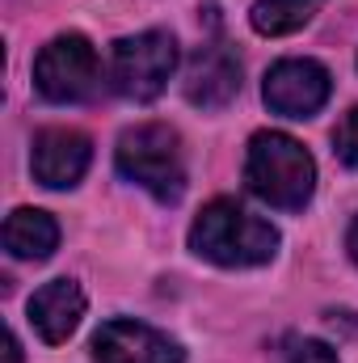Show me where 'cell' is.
Here are the masks:
<instances>
[{"instance_id": "6da1fadb", "label": "cell", "mask_w": 358, "mask_h": 363, "mask_svg": "<svg viewBox=\"0 0 358 363\" xmlns=\"http://www.w3.org/2000/svg\"><path fill=\"white\" fill-rule=\"evenodd\" d=\"M190 250L215 267H266L270 258L278 254V228L245 211L236 199H215L198 211L194 228H190Z\"/></svg>"}, {"instance_id": "7a4b0ae2", "label": "cell", "mask_w": 358, "mask_h": 363, "mask_svg": "<svg viewBox=\"0 0 358 363\" xmlns=\"http://www.w3.org/2000/svg\"><path fill=\"white\" fill-rule=\"evenodd\" d=\"M245 182L270 207L304 211L316 190V161L308 157L299 140L282 131H258L245 152Z\"/></svg>"}, {"instance_id": "3957f363", "label": "cell", "mask_w": 358, "mask_h": 363, "mask_svg": "<svg viewBox=\"0 0 358 363\" xmlns=\"http://www.w3.org/2000/svg\"><path fill=\"white\" fill-rule=\"evenodd\" d=\"M114 161L122 178L144 186L156 203H178L185 194V152L181 135L169 123H139L122 131Z\"/></svg>"}, {"instance_id": "277c9868", "label": "cell", "mask_w": 358, "mask_h": 363, "mask_svg": "<svg viewBox=\"0 0 358 363\" xmlns=\"http://www.w3.org/2000/svg\"><path fill=\"white\" fill-rule=\"evenodd\" d=\"M178 68V43L165 30H144L114 43L110 55V85L127 101H152L161 97Z\"/></svg>"}, {"instance_id": "5b68a950", "label": "cell", "mask_w": 358, "mask_h": 363, "mask_svg": "<svg viewBox=\"0 0 358 363\" xmlns=\"http://www.w3.org/2000/svg\"><path fill=\"white\" fill-rule=\"evenodd\" d=\"M34 89L55 106L89 101L101 89V60L85 34H59L51 38L34 60Z\"/></svg>"}, {"instance_id": "8992f818", "label": "cell", "mask_w": 358, "mask_h": 363, "mask_svg": "<svg viewBox=\"0 0 358 363\" xmlns=\"http://www.w3.org/2000/svg\"><path fill=\"white\" fill-rule=\"evenodd\" d=\"M329 93H333V81L316 60H278L262 85L266 106L282 118H312L329 101Z\"/></svg>"}, {"instance_id": "52a82bcc", "label": "cell", "mask_w": 358, "mask_h": 363, "mask_svg": "<svg viewBox=\"0 0 358 363\" xmlns=\"http://www.w3.org/2000/svg\"><path fill=\"white\" fill-rule=\"evenodd\" d=\"M93 359L97 363H181V347L131 317H114L93 334Z\"/></svg>"}, {"instance_id": "ba28073f", "label": "cell", "mask_w": 358, "mask_h": 363, "mask_svg": "<svg viewBox=\"0 0 358 363\" xmlns=\"http://www.w3.org/2000/svg\"><path fill=\"white\" fill-rule=\"evenodd\" d=\"M93 161V144L85 131L72 127H47L34 135V152H30V169L34 178L51 190H68L85 178Z\"/></svg>"}, {"instance_id": "9c48e42d", "label": "cell", "mask_w": 358, "mask_h": 363, "mask_svg": "<svg viewBox=\"0 0 358 363\" xmlns=\"http://www.w3.org/2000/svg\"><path fill=\"white\" fill-rule=\"evenodd\" d=\"M181 85H185V97L194 106L219 110V106H228L241 93V55L224 38H215V43L194 51V60L185 64V81Z\"/></svg>"}, {"instance_id": "30bf717a", "label": "cell", "mask_w": 358, "mask_h": 363, "mask_svg": "<svg viewBox=\"0 0 358 363\" xmlns=\"http://www.w3.org/2000/svg\"><path fill=\"white\" fill-rule=\"evenodd\" d=\"M85 317V291L76 279H51L30 296V325L42 342H68Z\"/></svg>"}, {"instance_id": "8fae6325", "label": "cell", "mask_w": 358, "mask_h": 363, "mask_svg": "<svg viewBox=\"0 0 358 363\" xmlns=\"http://www.w3.org/2000/svg\"><path fill=\"white\" fill-rule=\"evenodd\" d=\"M59 245V224L38 207H17L4 220V250L21 262H42Z\"/></svg>"}, {"instance_id": "7c38bea8", "label": "cell", "mask_w": 358, "mask_h": 363, "mask_svg": "<svg viewBox=\"0 0 358 363\" xmlns=\"http://www.w3.org/2000/svg\"><path fill=\"white\" fill-rule=\"evenodd\" d=\"M321 4H325V0H258V4L249 9V21H253L258 34H266V38H282V34L304 30Z\"/></svg>"}, {"instance_id": "4fadbf2b", "label": "cell", "mask_w": 358, "mask_h": 363, "mask_svg": "<svg viewBox=\"0 0 358 363\" xmlns=\"http://www.w3.org/2000/svg\"><path fill=\"white\" fill-rule=\"evenodd\" d=\"M282 363H337V351L321 338H291L282 351Z\"/></svg>"}, {"instance_id": "5bb4252c", "label": "cell", "mask_w": 358, "mask_h": 363, "mask_svg": "<svg viewBox=\"0 0 358 363\" xmlns=\"http://www.w3.org/2000/svg\"><path fill=\"white\" fill-rule=\"evenodd\" d=\"M333 148H337V157H342L350 169H358V106L337 123V131H333Z\"/></svg>"}, {"instance_id": "9a60e30c", "label": "cell", "mask_w": 358, "mask_h": 363, "mask_svg": "<svg viewBox=\"0 0 358 363\" xmlns=\"http://www.w3.org/2000/svg\"><path fill=\"white\" fill-rule=\"evenodd\" d=\"M4 363H21V342H17V334H13V330L4 334Z\"/></svg>"}, {"instance_id": "2e32d148", "label": "cell", "mask_w": 358, "mask_h": 363, "mask_svg": "<svg viewBox=\"0 0 358 363\" xmlns=\"http://www.w3.org/2000/svg\"><path fill=\"white\" fill-rule=\"evenodd\" d=\"M350 258L358 262V220L350 224Z\"/></svg>"}]
</instances>
